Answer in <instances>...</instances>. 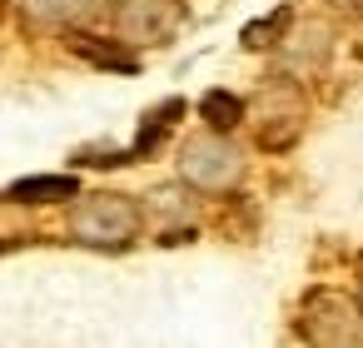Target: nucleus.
<instances>
[{
    "label": "nucleus",
    "instance_id": "1",
    "mask_svg": "<svg viewBox=\"0 0 363 348\" xmlns=\"http://www.w3.org/2000/svg\"><path fill=\"white\" fill-rule=\"evenodd\" d=\"M140 219H145V214H140L135 199H125V194H90V199L75 209L70 229H75L80 244H95V249H125V244L135 239Z\"/></svg>",
    "mask_w": 363,
    "mask_h": 348
},
{
    "label": "nucleus",
    "instance_id": "2",
    "mask_svg": "<svg viewBox=\"0 0 363 348\" xmlns=\"http://www.w3.org/2000/svg\"><path fill=\"white\" fill-rule=\"evenodd\" d=\"M298 328H303L308 348H363V303L323 288L303 303Z\"/></svg>",
    "mask_w": 363,
    "mask_h": 348
},
{
    "label": "nucleus",
    "instance_id": "3",
    "mask_svg": "<svg viewBox=\"0 0 363 348\" xmlns=\"http://www.w3.org/2000/svg\"><path fill=\"white\" fill-rule=\"evenodd\" d=\"M184 21V0H120L115 6V30L125 45H164Z\"/></svg>",
    "mask_w": 363,
    "mask_h": 348
},
{
    "label": "nucleus",
    "instance_id": "4",
    "mask_svg": "<svg viewBox=\"0 0 363 348\" xmlns=\"http://www.w3.org/2000/svg\"><path fill=\"white\" fill-rule=\"evenodd\" d=\"M179 169H184V179L194 184V189H209V194H219V189H229L234 179H239V155H234V145L224 140V135H199V140H189L184 145V159H179Z\"/></svg>",
    "mask_w": 363,
    "mask_h": 348
},
{
    "label": "nucleus",
    "instance_id": "5",
    "mask_svg": "<svg viewBox=\"0 0 363 348\" xmlns=\"http://www.w3.org/2000/svg\"><path fill=\"white\" fill-rule=\"evenodd\" d=\"M26 6V21L30 26H45V30H75L85 21L100 16L105 0H21Z\"/></svg>",
    "mask_w": 363,
    "mask_h": 348
},
{
    "label": "nucleus",
    "instance_id": "6",
    "mask_svg": "<svg viewBox=\"0 0 363 348\" xmlns=\"http://www.w3.org/2000/svg\"><path fill=\"white\" fill-rule=\"evenodd\" d=\"M11 199H21V204H60V199H75V179H70V174L21 179V184L11 189Z\"/></svg>",
    "mask_w": 363,
    "mask_h": 348
},
{
    "label": "nucleus",
    "instance_id": "7",
    "mask_svg": "<svg viewBox=\"0 0 363 348\" xmlns=\"http://www.w3.org/2000/svg\"><path fill=\"white\" fill-rule=\"evenodd\" d=\"M199 115L209 120V130H214V135H229V130L239 125V115H244V105H239L234 95H224V90H214V95H204V105H199Z\"/></svg>",
    "mask_w": 363,
    "mask_h": 348
},
{
    "label": "nucleus",
    "instance_id": "8",
    "mask_svg": "<svg viewBox=\"0 0 363 348\" xmlns=\"http://www.w3.org/2000/svg\"><path fill=\"white\" fill-rule=\"evenodd\" d=\"M70 45H75V50H80L85 60H95V65H115V70H135V60H130V55H125L120 45H95L90 35H75Z\"/></svg>",
    "mask_w": 363,
    "mask_h": 348
},
{
    "label": "nucleus",
    "instance_id": "9",
    "mask_svg": "<svg viewBox=\"0 0 363 348\" xmlns=\"http://www.w3.org/2000/svg\"><path fill=\"white\" fill-rule=\"evenodd\" d=\"M338 11H363V0H333Z\"/></svg>",
    "mask_w": 363,
    "mask_h": 348
}]
</instances>
